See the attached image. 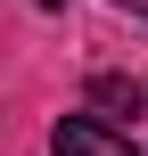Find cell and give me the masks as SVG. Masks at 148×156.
<instances>
[{
    "label": "cell",
    "instance_id": "cell-3",
    "mask_svg": "<svg viewBox=\"0 0 148 156\" xmlns=\"http://www.w3.org/2000/svg\"><path fill=\"white\" fill-rule=\"evenodd\" d=\"M115 8H132V16H148V0H115Z\"/></svg>",
    "mask_w": 148,
    "mask_h": 156
},
{
    "label": "cell",
    "instance_id": "cell-1",
    "mask_svg": "<svg viewBox=\"0 0 148 156\" xmlns=\"http://www.w3.org/2000/svg\"><path fill=\"white\" fill-rule=\"evenodd\" d=\"M49 148L58 156H132V140H124L115 123H99V115H58Z\"/></svg>",
    "mask_w": 148,
    "mask_h": 156
},
{
    "label": "cell",
    "instance_id": "cell-2",
    "mask_svg": "<svg viewBox=\"0 0 148 156\" xmlns=\"http://www.w3.org/2000/svg\"><path fill=\"white\" fill-rule=\"evenodd\" d=\"M91 99H99L107 115H140V107H148V90L132 82V74H99V82H91Z\"/></svg>",
    "mask_w": 148,
    "mask_h": 156
},
{
    "label": "cell",
    "instance_id": "cell-4",
    "mask_svg": "<svg viewBox=\"0 0 148 156\" xmlns=\"http://www.w3.org/2000/svg\"><path fill=\"white\" fill-rule=\"evenodd\" d=\"M33 8H66V0H33Z\"/></svg>",
    "mask_w": 148,
    "mask_h": 156
}]
</instances>
